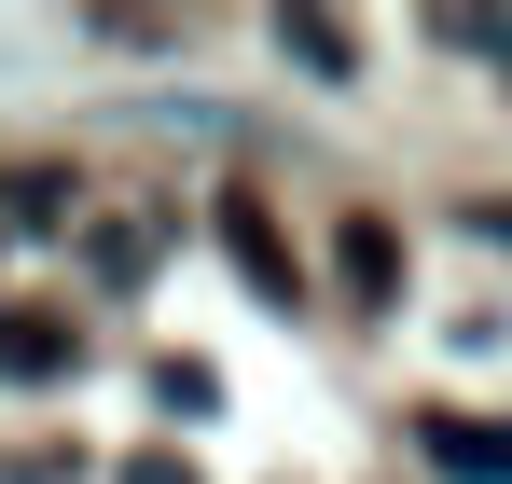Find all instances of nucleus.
<instances>
[{
	"label": "nucleus",
	"instance_id": "obj_2",
	"mask_svg": "<svg viewBox=\"0 0 512 484\" xmlns=\"http://www.w3.org/2000/svg\"><path fill=\"white\" fill-rule=\"evenodd\" d=\"M222 263L250 277L263 305H305V263H291V236H277V208H263V194H222Z\"/></svg>",
	"mask_w": 512,
	"mask_h": 484
},
{
	"label": "nucleus",
	"instance_id": "obj_5",
	"mask_svg": "<svg viewBox=\"0 0 512 484\" xmlns=\"http://www.w3.org/2000/svg\"><path fill=\"white\" fill-rule=\"evenodd\" d=\"M277 56L319 83H360V42H346V14H277Z\"/></svg>",
	"mask_w": 512,
	"mask_h": 484
},
{
	"label": "nucleus",
	"instance_id": "obj_3",
	"mask_svg": "<svg viewBox=\"0 0 512 484\" xmlns=\"http://www.w3.org/2000/svg\"><path fill=\"white\" fill-rule=\"evenodd\" d=\"M416 443H429V471H443V484H512V443L485 429V415H457V402H429Z\"/></svg>",
	"mask_w": 512,
	"mask_h": 484
},
{
	"label": "nucleus",
	"instance_id": "obj_7",
	"mask_svg": "<svg viewBox=\"0 0 512 484\" xmlns=\"http://www.w3.org/2000/svg\"><path fill=\"white\" fill-rule=\"evenodd\" d=\"M84 263H97V277H111V291H125V277L153 263V236H139V222H97V236H84Z\"/></svg>",
	"mask_w": 512,
	"mask_h": 484
},
{
	"label": "nucleus",
	"instance_id": "obj_1",
	"mask_svg": "<svg viewBox=\"0 0 512 484\" xmlns=\"http://www.w3.org/2000/svg\"><path fill=\"white\" fill-rule=\"evenodd\" d=\"M84 374V319L70 305H0V388H56Z\"/></svg>",
	"mask_w": 512,
	"mask_h": 484
},
{
	"label": "nucleus",
	"instance_id": "obj_9",
	"mask_svg": "<svg viewBox=\"0 0 512 484\" xmlns=\"http://www.w3.org/2000/svg\"><path fill=\"white\" fill-rule=\"evenodd\" d=\"M111 484H194V457H167V443H153V457H125Z\"/></svg>",
	"mask_w": 512,
	"mask_h": 484
},
{
	"label": "nucleus",
	"instance_id": "obj_8",
	"mask_svg": "<svg viewBox=\"0 0 512 484\" xmlns=\"http://www.w3.org/2000/svg\"><path fill=\"white\" fill-rule=\"evenodd\" d=\"M153 402H167V415H208V402H222V374H208V360H153Z\"/></svg>",
	"mask_w": 512,
	"mask_h": 484
},
{
	"label": "nucleus",
	"instance_id": "obj_4",
	"mask_svg": "<svg viewBox=\"0 0 512 484\" xmlns=\"http://www.w3.org/2000/svg\"><path fill=\"white\" fill-rule=\"evenodd\" d=\"M333 277L360 291V305H402V222H374V208H360V222L333 236Z\"/></svg>",
	"mask_w": 512,
	"mask_h": 484
},
{
	"label": "nucleus",
	"instance_id": "obj_6",
	"mask_svg": "<svg viewBox=\"0 0 512 484\" xmlns=\"http://www.w3.org/2000/svg\"><path fill=\"white\" fill-rule=\"evenodd\" d=\"M70 208H84V194H70L56 166H14V180H0V236H56Z\"/></svg>",
	"mask_w": 512,
	"mask_h": 484
}]
</instances>
